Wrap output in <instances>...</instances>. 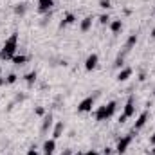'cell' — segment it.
Returning <instances> with one entry per match:
<instances>
[{"label": "cell", "mask_w": 155, "mask_h": 155, "mask_svg": "<svg viewBox=\"0 0 155 155\" xmlns=\"http://www.w3.org/2000/svg\"><path fill=\"white\" fill-rule=\"evenodd\" d=\"M152 155H155V146H153V150H152Z\"/></svg>", "instance_id": "836d02e7"}, {"label": "cell", "mask_w": 155, "mask_h": 155, "mask_svg": "<svg viewBox=\"0 0 155 155\" xmlns=\"http://www.w3.org/2000/svg\"><path fill=\"white\" fill-rule=\"evenodd\" d=\"M135 43H137V35H130V38L126 40V45H124V51L128 52V51H132L134 47H135Z\"/></svg>", "instance_id": "9a60e30c"}, {"label": "cell", "mask_w": 155, "mask_h": 155, "mask_svg": "<svg viewBox=\"0 0 155 155\" xmlns=\"http://www.w3.org/2000/svg\"><path fill=\"white\" fill-rule=\"evenodd\" d=\"M27 155H40L38 150H36V146H31V148L27 150Z\"/></svg>", "instance_id": "d4e9b609"}, {"label": "cell", "mask_w": 155, "mask_h": 155, "mask_svg": "<svg viewBox=\"0 0 155 155\" xmlns=\"http://www.w3.org/2000/svg\"><path fill=\"white\" fill-rule=\"evenodd\" d=\"M126 117H132L135 114V103H134V97L130 96L128 97V101H126V105H124V112H123Z\"/></svg>", "instance_id": "5b68a950"}, {"label": "cell", "mask_w": 155, "mask_h": 155, "mask_svg": "<svg viewBox=\"0 0 155 155\" xmlns=\"http://www.w3.org/2000/svg\"><path fill=\"white\" fill-rule=\"evenodd\" d=\"M63 130H65V124L60 121V123H56V126H54V132H52V139H60L61 135H63Z\"/></svg>", "instance_id": "8fae6325"}, {"label": "cell", "mask_w": 155, "mask_h": 155, "mask_svg": "<svg viewBox=\"0 0 155 155\" xmlns=\"http://www.w3.org/2000/svg\"><path fill=\"white\" fill-rule=\"evenodd\" d=\"M108 116H107V107L103 105V107H99L97 110H96V121H107Z\"/></svg>", "instance_id": "7c38bea8"}, {"label": "cell", "mask_w": 155, "mask_h": 155, "mask_svg": "<svg viewBox=\"0 0 155 155\" xmlns=\"http://www.w3.org/2000/svg\"><path fill=\"white\" fill-rule=\"evenodd\" d=\"M152 36H153V38H155V29H153V31H152Z\"/></svg>", "instance_id": "d6a6232c"}, {"label": "cell", "mask_w": 155, "mask_h": 155, "mask_svg": "<svg viewBox=\"0 0 155 155\" xmlns=\"http://www.w3.org/2000/svg\"><path fill=\"white\" fill-rule=\"evenodd\" d=\"M97 61H99V56H97L96 52H92V54L85 60V71H88V72L94 71V69L97 67Z\"/></svg>", "instance_id": "277c9868"}, {"label": "cell", "mask_w": 155, "mask_h": 155, "mask_svg": "<svg viewBox=\"0 0 155 155\" xmlns=\"http://www.w3.org/2000/svg\"><path fill=\"white\" fill-rule=\"evenodd\" d=\"M11 61H13L15 65H25V63H27V56H25V54H15V56L11 58Z\"/></svg>", "instance_id": "5bb4252c"}, {"label": "cell", "mask_w": 155, "mask_h": 155, "mask_svg": "<svg viewBox=\"0 0 155 155\" xmlns=\"http://www.w3.org/2000/svg\"><path fill=\"white\" fill-rule=\"evenodd\" d=\"M99 24H103V25L110 24V16H108V15H101V16H99Z\"/></svg>", "instance_id": "603a6c76"}, {"label": "cell", "mask_w": 155, "mask_h": 155, "mask_svg": "<svg viewBox=\"0 0 155 155\" xmlns=\"http://www.w3.org/2000/svg\"><path fill=\"white\" fill-rule=\"evenodd\" d=\"M36 116H45V110H43V107H36Z\"/></svg>", "instance_id": "484cf974"}, {"label": "cell", "mask_w": 155, "mask_h": 155, "mask_svg": "<svg viewBox=\"0 0 155 155\" xmlns=\"http://www.w3.org/2000/svg\"><path fill=\"white\" fill-rule=\"evenodd\" d=\"M103 153H105V155H110V153H112V150H110V148H107V150H105Z\"/></svg>", "instance_id": "4dcf8cb0"}, {"label": "cell", "mask_w": 155, "mask_h": 155, "mask_svg": "<svg viewBox=\"0 0 155 155\" xmlns=\"http://www.w3.org/2000/svg\"><path fill=\"white\" fill-rule=\"evenodd\" d=\"M146 121H148V112H143L141 116L137 117V121H135V126H134V130H141L144 124H146Z\"/></svg>", "instance_id": "9c48e42d"}, {"label": "cell", "mask_w": 155, "mask_h": 155, "mask_svg": "<svg viewBox=\"0 0 155 155\" xmlns=\"http://www.w3.org/2000/svg\"><path fill=\"white\" fill-rule=\"evenodd\" d=\"M83 155H99V153H97L96 150H88V152H85Z\"/></svg>", "instance_id": "4316f807"}, {"label": "cell", "mask_w": 155, "mask_h": 155, "mask_svg": "<svg viewBox=\"0 0 155 155\" xmlns=\"http://www.w3.org/2000/svg\"><path fill=\"white\" fill-rule=\"evenodd\" d=\"M2 85H7V83H5V78L0 76V87H2Z\"/></svg>", "instance_id": "f546056e"}, {"label": "cell", "mask_w": 155, "mask_h": 155, "mask_svg": "<svg viewBox=\"0 0 155 155\" xmlns=\"http://www.w3.org/2000/svg\"><path fill=\"white\" fill-rule=\"evenodd\" d=\"M0 72H2V69H0Z\"/></svg>", "instance_id": "8d00e7d4"}, {"label": "cell", "mask_w": 155, "mask_h": 155, "mask_svg": "<svg viewBox=\"0 0 155 155\" xmlns=\"http://www.w3.org/2000/svg\"><path fill=\"white\" fill-rule=\"evenodd\" d=\"M41 150H43V153H52V152L56 150V139H47V141L43 143Z\"/></svg>", "instance_id": "52a82bcc"}, {"label": "cell", "mask_w": 155, "mask_h": 155, "mask_svg": "<svg viewBox=\"0 0 155 155\" xmlns=\"http://www.w3.org/2000/svg\"><path fill=\"white\" fill-rule=\"evenodd\" d=\"M132 135H124V137H121L119 141H117V146H116V152L119 155H123L126 150H128V146H130V143H132Z\"/></svg>", "instance_id": "7a4b0ae2"}, {"label": "cell", "mask_w": 155, "mask_h": 155, "mask_svg": "<svg viewBox=\"0 0 155 155\" xmlns=\"http://www.w3.org/2000/svg\"><path fill=\"white\" fill-rule=\"evenodd\" d=\"M16 49H18V33H13L9 38L4 41V45H2V49H0V60H2V61L11 60V58L16 54Z\"/></svg>", "instance_id": "6da1fadb"}, {"label": "cell", "mask_w": 155, "mask_h": 155, "mask_svg": "<svg viewBox=\"0 0 155 155\" xmlns=\"http://www.w3.org/2000/svg\"><path fill=\"white\" fill-rule=\"evenodd\" d=\"M126 119H128V117L124 116V114H123V116L119 117V123H124V121H126Z\"/></svg>", "instance_id": "f1b7e54d"}, {"label": "cell", "mask_w": 155, "mask_h": 155, "mask_svg": "<svg viewBox=\"0 0 155 155\" xmlns=\"http://www.w3.org/2000/svg\"><path fill=\"white\" fill-rule=\"evenodd\" d=\"M54 2L52 0H38V11L40 13H49L52 9Z\"/></svg>", "instance_id": "8992f818"}, {"label": "cell", "mask_w": 155, "mask_h": 155, "mask_svg": "<svg viewBox=\"0 0 155 155\" xmlns=\"http://www.w3.org/2000/svg\"><path fill=\"white\" fill-rule=\"evenodd\" d=\"M90 27H92V16L83 18V20H81V31L87 33V31H90Z\"/></svg>", "instance_id": "e0dca14e"}, {"label": "cell", "mask_w": 155, "mask_h": 155, "mask_svg": "<svg viewBox=\"0 0 155 155\" xmlns=\"http://www.w3.org/2000/svg\"><path fill=\"white\" fill-rule=\"evenodd\" d=\"M25 9H27V7H25V4H20V5H16V7H15V13H16V15H20V16H24V15H25Z\"/></svg>", "instance_id": "44dd1931"}, {"label": "cell", "mask_w": 155, "mask_h": 155, "mask_svg": "<svg viewBox=\"0 0 155 155\" xmlns=\"http://www.w3.org/2000/svg\"><path fill=\"white\" fill-rule=\"evenodd\" d=\"M74 22H76V16H74L72 13H67V15H65V18L61 20L60 27H67V25H71V24H74Z\"/></svg>", "instance_id": "4fadbf2b"}, {"label": "cell", "mask_w": 155, "mask_h": 155, "mask_svg": "<svg viewBox=\"0 0 155 155\" xmlns=\"http://www.w3.org/2000/svg\"><path fill=\"white\" fill-rule=\"evenodd\" d=\"M99 7L108 9V7H110V0H99Z\"/></svg>", "instance_id": "cb8c5ba5"}, {"label": "cell", "mask_w": 155, "mask_h": 155, "mask_svg": "<svg viewBox=\"0 0 155 155\" xmlns=\"http://www.w3.org/2000/svg\"><path fill=\"white\" fill-rule=\"evenodd\" d=\"M123 65H124V54H119L116 60V63H114V67H117V69H123Z\"/></svg>", "instance_id": "ffe728a7"}, {"label": "cell", "mask_w": 155, "mask_h": 155, "mask_svg": "<svg viewBox=\"0 0 155 155\" xmlns=\"http://www.w3.org/2000/svg\"><path fill=\"white\" fill-rule=\"evenodd\" d=\"M105 107H107V116H108V119H110V117H112L114 114H116L117 103H116V101H110V103H107Z\"/></svg>", "instance_id": "ac0fdd59"}, {"label": "cell", "mask_w": 155, "mask_h": 155, "mask_svg": "<svg viewBox=\"0 0 155 155\" xmlns=\"http://www.w3.org/2000/svg\"><path fill=\"white\" fill-rule=\"evenodd\" d=\"M36 78H38V74L33 71V72H29V74H25V81H27V85H33L35 81H36Z\"/></svg>", "instance_id": "d6986e66"}, {"label": "cell", "mask_w": 155, "mask_h": 155, "mask_svg": "<svg viewBox=\"0 0 155 155\" xmlns=\"http://www.w3.org/2000/svg\"><path fill=\"white\" fill-rule=\"evenodd\" d=\"M51 126H52V114H45L43 116V123H41V132L45 134Z\"/></svg>", "instance_id": "30bf717a"}, {"label": "cell", "mask_w": 155, "mask_h": 155, "mask_svg": "<svg viewBox=\"0 0 155 155\" xmlns=\"http://www.w3.org/2000/svg\"><path fill=\"white\" fill-rule=\"evenodd\" d=\"M92 107H94V96H88L78 105V112H90Z\"/></svg>", "instance_id": "3957f363"}, {"label": "cell", "mask_w": 155, "mask_h": 155, "mask_svg": "<svg viewBox=\"0 0 155 155\" xmlns=\"http://www.w3.org/2000/svg\"><path fill=\"white\" fill-rule=\"evenodd\" d=\"M61 155H71V150H65V152H63Z\"/></svg>", "instance_id": "1f68e13d"}, {"label": "cell", "mask_w": 155, "mask_h": 155, "mask_svg": "<svg viewBox=\"0 0 155 155\" xmlns=\"http://www.w3.org/2000/svg\"><path fill=\"white\" fill-rule=\"evenodd\" d=\"M74 155H83V153H81V152H78V153H74Z\"/></svg>", "instance_id": "e575fe53"}, {"label": "cell", "mask_w": 155, "mask_h": 155, "mask_svg": "<svg viewBox=\"0 0 155 155\" xmlns=\"http://www.w3.org/2000/svg\"><path fill=\"white\" fill-rule=\"evenodd\" d=\"M121 29H123V22H121V20H112V22H110V31H112L114 35L121 33Z\"/></svg>", "instance_id": "2e32d148"}, {"label": "cell", "mask_w": 155, "mask_h": 155, "mask_svg": "<svg viewBox=\"0 0 155 155\" xmlns=\"http://www.w3.org/2000/svg\"><path fill=\"white\" fill-rule=\"evenodd\" d=\"M130 76H132V69H130V67H123V69L117 72L116 79H117V81H126Z\"/></svg>", "instance_id": "ba28073f"}, {"label": "cell", "mask_w": 155, "mask_h": 155, "mask_svg": "<svg viewBox=\"0 0 155 155\" xmlns=\"http://www.w3.org/2000/svg\"><path fill=\"white\" fill-rule=\"evenodd\" d=\"M16 79H18V76H16L15 72H11L9 76L5 78V83H7V85H13V83H16Z\"/></svg>", "instance_id": "7402d4cb"}, {"label": "cell", "mask_w": 155, "mask_h": 155, "mask_svg": "<svg viewBox=\"0 0 155 155\" xmlns=\"http://www.w3.org/2000/svg\"><path fill=\"white\" fill-rule=\"evenodd\" d=\"M43 155H52V153H43Z\"/></svg>", "instance_id": "d590c367"}, {"label": "cell", "mask_w": 155, "mask_h": 155, "mask_svg": "<svg viewBox=\"0 0 155 155\" xmlns=\"http://www.w3.org/2000/svg\"><path fill=\"white\" fill-rule=\"evenodd\" d=\"M150 144H152V146H155V134L150 137Z\"/></svg>", "instance_id": "83f0119b"}]
</instances>
